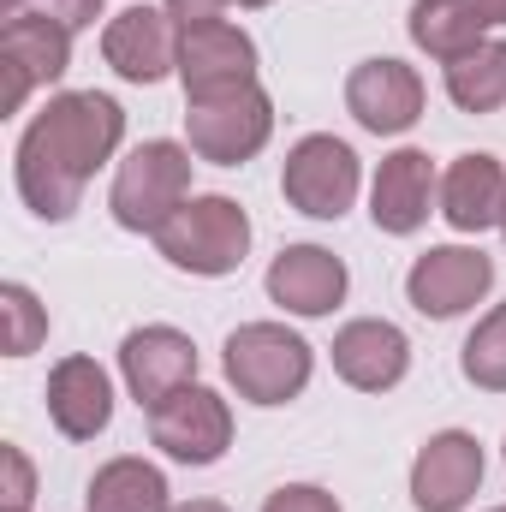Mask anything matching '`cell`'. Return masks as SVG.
Masks as SVG:
<instances>
[{
    "label": "cell",
    "instance_id": "obj_1",
    "mask_svg": "<svg viewBox=\"0 0 506 512\" xmlns=\"http://www.w3.org/2000/svg\"><path fill=\"white\" fill-rule=\"evenodd\" d=\"M126 143V108L102 90H60L42 102V114L24 126L12 179L36 221H72L84 203V185L120 155Z\"/></svg>",
    "mask_w": 506,
    "mask_h": 512
},
{
    "label": "cell",
    "instance_id": "obj_3",
    "mask_svg": "<svg viewBox=\"0 0 506 512\" xmlns=\"http://www.w3.org/2000/svg\"><path fill=\"white\" fill-rule=\"evenodd\" d=\"M227 382L251 405H292L316 376V346L286 322H245L221 346Z\"/></svg>",
    "mask_w": 506,
    "mask_h": 512
},
{
    "label": "cell",
    "instance_id": "obj_33",
    "mask_svg": "<svg viewBox=\"0 0 506 512\" xmlns=\"http://www.w3.org/2000/svg\"><path fill=\"white\" fill-rule=\"evenodd\" d=\"M501 233H506V215H501Z\"/></svg>",
    "mask_w": 506,
    "mask_h": 512
},
{
    "label": "cell",
    "instance_id": "obj_34",
    "mask_svg": "<svg viewBox=\"0 0 506 512\" xmlns=\"http://www.w3.org/2000/svg\"><path fill=\"white\" fill-rule=\"evenodd\" d=\"M489 512H506V507H489Z\"/></svg>",
    "mask_w": 506,
    "mask_h": 512
},
{
    "label": "cell",
    "instance_id": "obj_19",
    "mask_svg": "<svg viewBox=\"0 0 506 512\" xmlns=\"http://www.w3.org/2000/svg\"><path fill=\"white\" fill-rule=\"evenodd\" d=\"M506 215V167L489 149L453 155V167L441 173V221L453 233H489Z\"/></svg>",
    "mask_w": 506,
    "mask_h": 512
},
{
    "label": "cell",
    "instance_id": "obj_31",
    "mask_svg": "<svg viewBox=\"0 0 506 512\" xmlns=\"http://www.w3.org/2000/svg\"><path fill=\"white\" fill-rule=\"evenodd\" d=\"M24 12V0H0V18H18Z\"/></svg>",
    "mask_w": 506,
    "mask_h": 512
},
{
    "label": "cell",
    "instance_id": "obj_14",
    "mask_svg": "<svg viewBox=\"0 0 506 512\" xmlns=\"http://www.w3.org/2000/svg\"><path fill=\"white\" fill-rule=\"evenodd\" d=\"M120 376L126 393L155 411L161 399H173L179 387L197 382V340L185 328H167V322H149V328H131L120 340Z\"/></svg>",
    "mask_w": 506,
    "mask_h": 512
},
{
    "label": "cell",
    "instance_id": "obj_8",
    "mask_svg": "<svg viewBox=\"0 0 506 512\" xmlns=\"http://www.w3.org/2000/svg\"><path fill=\"white\" fill-rule=\"evenodd\" d=\"M495 286V256L477 245H429L405 268V304L429 322H453L477 310Z\"/></svg>",
    "mask_w": 506,
    "mask_h": 512
},
{
    "label": "cell",
    "instance_id": "obj_15",
    "mask_svg": "<svg viewBox=\"0 0 506 512\" xmlns=\"http://www.w3.org/2000/svg\"><path fill=\"white\" fill-rule=\"evenodd\" d=\"M429 215H441V173L423 149H393L381 155L370 179V221L387 239H411Z\"/></svg>",
    "mask_w": 506,
    "mask_h": 512
},
{
    "label": "cell",
    "instance_id": "obj_18",
    "mask_svg": "<svg viewBox=\"0 0 506 512\" xmlns=\"http://www.w3.org/2000/svg\"><path fill=\"white\" fill-rule=\"evenodd\" d=\"M48 417L66 441H96L114 423V382L96 358L72 352L48 370Z\"/></svg>",
    "mask_w": 506,
    "mask_h": 512
},
{
    "label": "cell",
    "instance_id": "obj_5",
    "mask_svg": "<svg viewBox=\"0 0 506 512\" xmlns=\"http://www.w3.org/2000/svg\"><path fill=\"white\" fill-rule=\"evenodd\" d=\"M358 191H364V161H358V149H352L346 137H334V131L298 137V143L286 149V161H280V197H286L298 215H310V221H340V215H352Z\"/></svg>",
    "mask_w": 506,
    "mask_h": 512
},
{
    "label": "cell",
    "instance_id": "obj_2",
    "mask_svg": "<svg viewBox=\"0 0 506 512\" xmlns=\"http://www.w3.org/2000/svg\"><path fill=\"white\" fill-rule=\"evenodd\" d=\"M191 143H173V137H149L126 149V161L114 167V185H108V209L126 233H161L197 191H191Z\"/></svg>",
    "mask_w": 506,
    "mask_h": 512
},
{
    "label": "cell",
    "instance_id": "obj_10",
    "mask_svg": "<svg viewBox=\"0 0 506 512\" xmlns=\"http://www.w3.org/2000/svg\"><path fill=\"white\" fill-rule=\"evenodd\" d=\"M0 72H6V114L30 102V90L60 84L72 72V30L48 12H18L0 24Z\"/></svg>",
    "mask_w": 506,
    "mask_h": 512
},
{
    "label": "cell",
    "instance_id": "obj_7",
    "mask_svg": "<svg viewBox=\"0 0 506 512\" xmlns=\"http://www.w3.org/2000/svg\"><path fill=\"white\" fill-rule=\"evenodd\" d=\"M274 137V96L251 84L221 102H185V143L209 167H245Z\"/></svg>",
    "mask_w": 506,
    "mask_h": 512
},
{
    "label": "cell",
    "instance_id": "obj_9",
    "mask_svg": "<svg viewBox=\"0 0 506 512\" xmlns=\"http://www.w3.org/2000/svg\"><path fill=\"white\" fill-rule=\"evenodd\" d=\"M149 441L173 465H215L233 447V405L203 382L179 387L173 399H161L149 411Z\"/></svg>",
    "mask_w": 506,
    "mask_h": 512
},
{
    "label": "cell",
    "instance_id": "obj_11",
    "mask_svg": "<svg viewBox=\"0 0 506 512\" xmlns=\"http://www.w3.org/2000/svg\"><path fill=\"white\" fill-rule=\"evenodd\" d=\"M483 441L471 429H441L411 459V507L417 512H465L483 489Z\"/></svg>",
    "mask_w": 506,
    "mask_h": 512
},
{
    "label": "cell",
    "instance_id": "obj_25",
    "mask_svg": "<svg viewBox=\"0 0 506 512\" xmlns=\"http://www.w3.org/2000/svg\"><path fill=\"white\" fill-rule=\"evenodd\" d=\"M0 471H6V507H30V495H36V465L24 459V447L18 441H6L0 447Z\"/></svg>",
    "mask_w": 506,
    "mask_h": 512
},
{
    "label": "cell",
    "instance_id": "obj_35",
    "mask_svg": "<svg viewBox=\"0 0 506 512\" xmlns=\"http://www.w3.org/2000/svg\"><path fill=\"white\" fill-rule=\"evenodd\" d=\"M501 459H506V447H501Z\"/></svg>",
    "mask_w": 506,
    "mask_h": 512
},
{
    "label": "cell",
    "instance_id": "obj_24",
    "mask_svg": "<svg viewBox=\"0 0 506 512\" xmlns=\"http://www.w3.org/2000/svg\"><path fill=\"white\" fill-rule=\"evenodd\" d=\"M0 316H6V358H30L48 340V304L24 280L0 286Z\"/></svg>",
    "mask_w": 506,
    "mask_h": 512
},
{
    "label": "cell",
    "instance_id": "obj_26",
    "mask_svg": "<svg viewBox=\"0 0 506 512\" xmlns=\"http://www.w3.org/2000/svg\"><path fill=\"white\" fill-rule=\"evenodd\" d=\"M262 512H340V501L328 495V489H316V483H280Z\"/></svg>",
    "mask_w": 506,
    "mask_h": 512
},
{
    "label": "cell",
    "instance_id": "obj_23",
    "mask_svg": "<svg viewBox=\"0 0 506 512\" xmlns=\"http://www.w3.org/2000/svg\"><path fill=\"white\" fill-rule=\"evenodd\" d=\"M459 370L483 393H506V304L477 316V328H471V340L459 352Z\"/></svg>",
    "mask_w": 506,
    "mask_h": 512
},
{
    "label": "cell",
    "instance_id": "obj_6",
    "mask_svg": "<svg viewBox=\"0 0 506 512\" xmlns=\"http://www.w3.org/2000/svg\"><path fill=\"white\" fill-rule=\"evenodd\" d=\"M179 84L185 102H221L256 84V42L233 18L179 24Z\"/></svg>",
    "mask_w": 506,
    "mask_h": 512
},
{
    "label": "cell",
    "instance_id": "obj_16",
    "mask_svg": "<svg viewBox=\"0 0 506 512\" xmlns=\"http://www.w3.org/2000/svg\"><path fill=\"white\" fill-rule=\"evenodd\" d=\"M262 286H268V298H274L286 316L316 322V316H334V310L346 304L352 274H346V262H340V256L322 251V245H286V251L268 262Z\"/></svg>",
    "mask_w": 506,
    "mask_h": 512
},
{
    "label": "cell",
    "instance_id": "obj_30",
    "mask_svg": "<svg viewBox=\"0 0 506 512\" xmlns=\"http://www.w3.org/2000/svg\"><path fill=\"white\" fill-rule=\"evenodd\" d=\"M173 512H233L227 501H179Z\"/></svg>",
    "mask_w": 506,
    "mask_h": 512
},
{
    "label": "cell",
    "instance_id": "obj_32",
    "mask_svg": "<svg viewBox=\"0 0 506 512\" xmlns=\"http://www.w3.org/2000/svg\"><path fill=\"white\" fill-rule=\"evenodd\" d=\"M6 512H30V507H6Z\"/></svg>",
    "mask_w": 506,
    "mask_h": 512
},
{
    "label": "cell",
    "instance_id": "obj_29",
    "mask_svg": "<svg viewBox=\"0 0 506 512\" xmlns=\"http://www.w3.org/2000/svg\"><path fill=\"white\" fill-rule=\"evenodd\" d=\"M477 12L489 18V30H495V24H506V0H477Z\"/></svg>",
    "mask_w": 506,
    "mask_h": 512
},
{
    "label": "cell",
    "instance_id": "obj_27",
    "mask_svg": "<svg viewBox=\"0 0 506 512\" xmlns=\"http://www.w3.org/2000/svg\"><path fill=\"white\" fill-rule=\"evenodd\" d=\"M102 6H108V0H36V12H48V18H54V24H66L72 36H78V30H90V24L102 18Z\"/></svg>",
    "mask_w": 506,
    "mask_h": 512
},
{
    "label": "cell",
    "instance_id": "obj_12",
    "mask_svg": "<svg viewBox=\"0 0 506 512\" xmlns=\"http://www.w3.org/2000/svg\"><path fill=\"white\" fill-rule=\"evenodd\" d=\"M423 102H429V90H423L417 66H405V60H393V54L358 60L352 78H346V114L364 131H376V137L411 131L423 120Z\"/></svg>",
    "mask_w": 506,
    "mask_h": 512
},
{
    "label": "cell",
    "instance_id": "obj_20",
    "mask_svg": "<svg viewBox=\"0 0 506 512\" xmlns=\"http://www.w3.org/2000/svg\"><path fill=\"white\" fill-rule=\"evenodd\" d=\"M84 507L90 512H173V489H167L161 465H149L137 453H120V459H108L90 477Z\"/></svg>",
    "mask_w": 506,
    "mask_h": 512
},
{
    "label": "cell",
    "instance_id": "obj_13",
    "mask_svg": "<svg viewBox=\"0 0 506 512\" xmlns=\"http://www.w3.org/2000/svg\"><path fill=\"white\" fill-rule=\"evenodd\" d=\"M102 60L126 84H161L179 78V18L167 6H126L102 30Z\"/></svg>",
    "mask_w": 506,
    "mask_h": 512
},
{
    "label": "cell",
    "instance_id": "obj_22",
    "mask_svg": "<svg viewBox=\"0 0 506 512\" xmlns=\"http://www.w3.org/2000/svg\"><path fill=\"white\" fill-rule=\"evenodd\" d=\"M447 96L459 114H495L506 108V42L483 36L459 60H447Z\"/></svg>",
    "mask_w": 506,
    "mask_h": 512
},
{
    "label": "cell",
    "instance_id": "obj_17",
    "mask_svg": "<svg viewBox=\"0 0 506 512\" xmlns=\"http://www.w3.org/2000/svg\"><path fill=\"white\" fill-rule=\"evenodd\" d=\"M334 376L358 393H393L411 370V340L387 316H358L334 334Z\"/></svg>",
    "mask_w": 506,
    "mask_h": 512
},
{
    "label": "cell",
    "instance_id": "obj_28",
    "mask_svg": "<svg viewBox=\"0 0 506 512\" xmlns=\"http://www.w3.org/2000/svg\"><path fill=\"white\" fill-rule=\"evenodd\" d=\"M179 24H203V18H227V6L233 0H161Z\"/></svg>",
    "mask_w": 506,
    "mask_h": 512
},
{
    "label": "cell",
    "instance_id": "obj_21",
    "mask_svg": "<svg viewBox=\"0 0 506 512\" xmlns=\"http://www.w3.org/2000/svg\"><path fill=\"white\" fill-rule=\"evenodd\" d=\"M411 42L429 54V60H459L465 48H477L489 36V18L477 12V0H411V18H405Z\"/></svg>",
    "mask_w": 506,
    "mask_h": 512
},
{
    "label": "cell",
    "instance_id": "obj_4",
    "mask_svg": "<svg viewBox=\"0 0 506 512\" xmlns=\"http://www.w3.org/2000/svg\"><path fill=\"white\" fill-rule=\"evenodd\" d=\"M155 251L167 256L179 274L221 280V274H233L251 256V215H245V203H233L221 191H203L155 233Z\"/></svg>",
    "mask_w": 506,
    "mask_h": 512
}]
</instances>
